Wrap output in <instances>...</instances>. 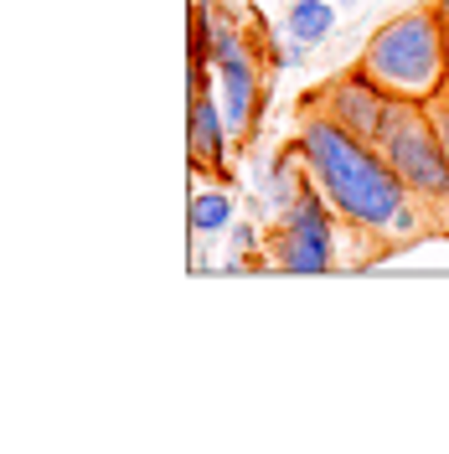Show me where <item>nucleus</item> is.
I'll return each instance as SVG.
<instances>
[{
    "mask_svg": "<svg viewBox=\"0 0 449 454\" xmlns=\"http://www.w3.org/2000/svg\"><path fill=\"white\" fill-rule=\"evenodd\" d=\"M212 67H217V83H223L227 129H232V140H248L253 124H258V109H264V83H258L253 42L227 16H217V31H212Z\"/></svg>",
    "mask_w": 449,
    "mask_h": 454,
    "instance_id": "5",
    "label": "nucleus"
},
{
    "mask_svg": "<svg viewBox=\"0 0 449 454\" xmlns=\"http://www.w3.org/2000/svg\"><path fill=\"white\" fill-rule=\"evenodd\" d=\"M227 238H232V248H238V254H258V227L238 223V227H227Z\"/></svg>",
    "mask_w": 449,
    "mask_h": 454,
    "instance_id": "11",
    "label": "nucleus"
},
{
    "mask_svg": "<svg viewBox=\"0 0 449 454\" xmlns=\"http://www.w3.org/2000/svg\"><path fill=\"white\" fill-rule=\"evenodd\" d=\"M284 31H295L305 47H320L336 31V0H295L284 16Z\"/></svg>",
    "mask_w": 449,
    "mask_h": 454,
    "instance_id": "8",
    "label": "nucleus"
},
{
    "mask_svg": "<svg viewBox=\"0 0 449 454\" xmlns=\"http://www.w3.org/2000/svg\"><path fill=\"white\" fill-rule=\"evenodd\" d=\"M388 109H393V98L372 83V78H362L357 67L341 73V78H331V83H320L315 93L300 98V114H326V119H336L341 129H351V135L366 140V145L382 140Z\"/></svg>",
    "mask_w": 449,
    "mask_h": 454,
    "instance_id": "6",
    "label": "nucleus"
},
{
    "mask_svg": "<svg viewBox=\"0 0 449 454\" xmlns=\"http://www.w3.org/2000/svg\"><path fill=\"white\" fill-rule=\"evenodd\" d=\"M429 119H434V129H439V145H445V155H449V88L429 98Z\"/></svg>",
    "mask_w": 449,
    "mask_h": 454,
    "instance_id": "10",
    "label": "nucleus"
},
{
    "mask_svg": "<svg viewBox=\"0 0 449 454\" xmlns=\"http://www.w3.org/2000/svg\"><path fill=\"white\" fill-rule=\"evenodd\" d=\"M336 5H346V0H336Z\"/></svg>",
    "mask_w": 449,
    "mask_h": 454,
    "instance_id": "13",
    "label": "nucleus"
},
{
    "mask_svg": "<svg viewBox=\"0 0 449 454\" xmlns=\"http://www.w3.org/2000/svg\"><path fill=\"white\" fill-rule=\"evenodd\" d=\"M357 73L372 78L398 104H429L449 88V31L434 5H414L372 31L357 57Z\"/></svg>",
    "mask_w": 449,
    "mask_h": 454,
    "instance_id": "2",
    "label": "nucleus"
},
{
    "mask_svg": "<svg viewBox=\"0 0 449 454\" xmlns=\"http://www.w3.org/2000/svg\"><path fill=\"white\" fill-rule=\"evenodd\" d=\"M377 150L388 155L398 181L414 192V201L429 212L434 232L449 238V155H445V145H439L434 119H429V104H398L393 98Z\"/></svg>",
    "mask_w": 449,
    "mask_h": 454,
    "instance_id": "3",
    "label": "nucleus"
},
{
    "mask_svg": "<svg viewBox=\"0 0 449 454\" xmlns=\"http://www.w3.org/2000/svg\"><path fill=\"white\" fill-rule=\"evenodd\" d=\"M295 145H300V160H305L315 192L331 201L341 227L366 238L377 254L439 238L434 223H429V212L398 181V170L388 166V155L377 145L357 140L351 129H341L336 119H326V114H300Z\"/></svg>",
    "mask_w": 449,
    "mask_h": 454,
    "instance_id": "1",
    "label": "nucleus"
},
{
    "mask_svg": "<svg viewBox=\"0 0 449 454\" xmlns=\"http://www.w3.org/2000/svg\"><path fill=\"white\" fill-rule=\"evenodd\" d=\"M232 192L227 186H197L192 197V232L197 238H212V232H227L232 227Z\"/></svg>",
    "mask_w": 449,
    "mask_h": 454,
    "instance_id": "9",
    "label": "nucleus"
},
{
    "mask_svg": "<svg viewBox=\"0 0 449 454\" xmlns=\"http://www.w3.org/2000/svg\"><path fill=\"white\" fill-rule=\"evenodd\" d=\"M336 227L341 217L310 181L284 212H274V232H269L264 254L274 269H289V274H326L336 263Z\"/></svg>",
    "mask_w": 449,
    "mask_h": 454,
    "instance_id": "4",
    "label": "nucleus"
},
{
    "mask_svg": "<svg viewBox=\"0 0 449 454\" xmlns=\"http://www.w3.org/2000/svg\"><path fill=\"white\" fill-rule=\"evenodd\" d=\"M227 145H232V129H227V114L217 104L212 83H197L192 93V129H186V155L201 176L223 181L227 176Z\"/></svg>",
    "mask_w": 449,
    "mask_h": 454,
    "instance_id": "7",
    "label": "nucleus"
},
{
    "mask_svg": "<svg viewBox=\"0 0 449 454\" xmlns=\"http://www.w3.org/2000/svg\"><path fill=\"white\" fill-rule=\"evenodd\" d=\"M434 11H439V21H445V31H449V0H439Z\"/></svg>",
    "mask_w": 449,
    "mask_h": 454,
    "instance_id": "12",
    "label": "nucleus"
}]
</instances>
